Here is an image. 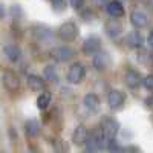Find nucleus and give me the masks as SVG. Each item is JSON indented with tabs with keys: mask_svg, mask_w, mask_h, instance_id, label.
<instances>
[{
	"mask_svg": "<svg viewBox=\"0 0 153 153\" xmlns=\"http://www.w3.org/2000/svg\"><path fill=\"white\" fill-rule=\"evenodd\" d=\"M106 135L103 132V129L101 127H98V129H94L91 133H89L87 136V141H86V149L89 153H95L98 152L100 149H103V146L106 144Z\"/></svg>",
	"mask_w": 153,
	"mask_h": 153,
	"instance_id": "1",
	"label": "nucleus"
},
{
	"mask_svg": "<svg viewBox=\"0 0 153 153\" xmlns=\"http://www.w3.org/2000/svg\"><path fill=\"white\" fill-rule=\"evenodd\" d=\"M76 35H78V28L74 22H66L63 23L58 29V38L63 42H74Z\"/></svg>",
	"mask_w": 153,
	"mask_h": 153,
	"instance_id": "2",
	"label": "nucleus"
},
{
	"mask_svg": "<svg viewBox=\"0 0 153 153\" xmlns=\"http://www.w3.org/2000/svg\"><path fill=\"white\" fill-rule=\"evenodd\" d=\"M100 127L103 129L106 138L110 139V138H113L115 135L118 133V130H120V123L115 120V118H112V117H103Z\"/></svg>",
	"mask_w": 153,
	"mask_h": 153,
	"instance_id": "3",
	"label": "nucleus"
},
{
	"mask_svg": "<svg viewBox=\"0 0 153 153\" xmlns=\"http://www.w3.org/2000/svg\"><path fill=\"white\" fill-rule=\"evenodd\" d=\"M51 58H54L55 61L58 63H63V61H69L74 58L75 52L72 48H68V46H60V48H54L51 51Z\"/></svg>",
	"mask_w": 153,
	"mask_h": 153,
	"instance_id": "4",
	"label": "nucleus"
},
{
	"mask_svg": "<svg viewBox=\"0 0 153 153\" xmlns=\"http://www.w3.org/2000/svg\"><path fill=\"white\" fill-rule=\"evenodd\" d=\"M86 75V69L81 63H74V65L69 68V72H68V81L72 83V84H78L83 81Z\"/></svg>",
	"mask_w": 153,
	"mask_h": 153,
	"instance_id": "5",
	"label": "nucleus"
},
{
	"mask_svg": "<svg viewBox=\"0 0 153 153\" xmlns=\"http://www.w3.org/2000/svg\"><path fill=\"white\" fill-rule=\"evenodd\" d=\"M32 35L42 43H49L54 38V32L51 31V28L45 26V25H35L32 28Z\"/></svg>",
	"mask_w": 153,
	"mask_h": 153,
	"instance_id": "6",
	"label": "nucleus"
},
{
	"mask_svg": "<svg viewBox=\"0 0 153 153\" xmlns=\"http://www.w3.org/2000/svg\"><path fill=\"white\" fill-rule=\"evenodd\" d=\"M100 51H101V40L97 35H89L83 43V52L86 55H92L98 54Z\"/></svg>",
	"mask_w": 153,
	"mask_h": 153,
	"instance_id": "7",
	"label": "nucleus"
},
{
	"mask_svg": "<svg viewBox=\"0 0 153 153\" xmlns=\"http://www.w3.org/2000/svg\"><path fill=\"white\" fill-rule=\"evenodd\" d=\"M3 84L9 92H16L19 89V86H20L17 74L14 71H11V69H6L5 74H3Z\"/></svg>",
	"mask_w": 153,
	"mask_h": 153,
	"instance_id": "8",
	"label": "nucleus"
},
{
	"mask_svg": "<svg viewBox=\"0 0 153 153\" xmlns=\"http://www.w3.org/2000/svg\"><path fill=\"white\" fill-rule=\"evenodd\" d=\"M124 101H126V97L121 91H110L109 95H107V103L110 106V109H120L124 106Z\"/></svg>",
	"mask_w": 153,
	"mask_h": 153,
	"instance_id": "9",
	"label": "nucleus"
},
{
	"mask_svg": "<svg viewBox=\"0 0 153 153\" xmlns=\"http://www.w3.org/2000/svg\"><path fill=\"white\" fill-rule=\"evenodd\" d=\"M92 65H94V68H95L97 71H100V72L106 71V69L109 68V65H110V55H109L107 52H98V54L94 57V60H92Z\"/></svg>",
	"mask_w": 153,
	"mask_h": 153,
	"instance_id": "10",
	"label": "nucleus"
},
{
	"mask_svg": "<svg viewBox=\"0 0 153 153\" xmlns=\"http://www.w3.org/2000/svg\"><path fill=\"white\" fill-rule=\"evenodd\" d=\"M104 29H106V34H107L110 38H117V37L123 32V26H121V23L117 20V17L107 20Z\"/></svg>",
	"mask_w": 153,
	"mask_h": 153,
	"instance_id": "11",
	"label": "nucleus"
},
{
	"mask_svg": "<svg viewBox=\"0 0 153 153\" xmlns=\"http://www.w3.org/2000/svg\"><path fill=\"white\" fill-rule=\"evenodd\" d=\"M126 83L130 89H136L139 87V84L143 83V78H141V74L135 69H129L126 72Z\"/></svg>",
	"mask_w": 153,
	"mask_h": 153,
	"instance_id": "12",
	"label": "nucleus"
},
{
	"mask_svg": "<svg viewBox=\"0 0 153 153\" xmlns=\"http://www.w3.org/2000/svg\"><path fill=\"white\" fill-rule=\"evenodd\" d=\"M130 22H132L133 26H136V28H144L146 25L149 23V19H147L146 12L139 11V9H135L130 14Z\"/></svg>",
	"mask_w": 153,
	"mask_h": 153,
	"instance_id": "13",
	"label": "nucleus"
},
{
	"mask_svg": "<svg viewBox=\"0 0 153 153\" xmlns=\"http://www.w3.org/2000/svg\"><path fill=\"white\" fill-rule=\"evenodd\" d=\"M87 136H89L87 129H86L84 126H78V127L74 130V133H72V141H74V144H76V146H83V144H86V141H87Z\"/></svg>",
	"mask_w": 153,
	"mask_h": 153,
	"instance_id": "14",
	"label": "nucleus"
},
{
	"mask_svg": "<svg viewBox=\"0 0 153 153\" xmlns=\"http://www.w3.org/2000/svg\"><path fill=\"white\" fill-rule=\"evenodd\" d=\"M106 9L112 17H123L124 16V6L121 5V2H118V0H110L106 6Z\"/></svg>",
	"mask_w": 153,
	"mask_h": 153,
	"instance_id": "15",
	"label": "nucleus"
},
{
	"mask_svg": "<svg viewBox=\"0 0 153 153\" xmlns=\"http://www.w3.org/2000/svg\"><path fill=\"white\" fill-rule=\"evenodd\" d=\"M143 43H144V38H143V35L139 34L138 31H132V32L127 34V45H129L130 48L139 49L143 46Z\"/></svg>",
	"mask_w": 153,
	"mask_h": 153,
	"instance_id": "16",
	"label": "nucleus"
},
{
	"mask_svg": "<svg viewBox=\"0 0 153 153\" xmlns=\"http://www.w3.org/2000/svg\"><path fill=\"white\" fill-rule=\"evenodd\" d=\"M84 106H86V109L89 112H92V113L98 112V109H100V98L95 94H87L84 97Z\"/></svg>",
	"mask_w": 153,
	"mask_h": 153,
	"instance_id": "17",
	"label": "nucleus"
},
{
	"mask_svg": "<svg viewBox=\"0 0 153 153\" xmlns=\"http://www.w3.org/2000/svg\"><path fill=\"white\" fill-rule=\"evenodd\" d=\"M28 86L31 91H35V92H42L45 89V81L37 75H29L28 76Z\"/></svg>",
	"mask_w": 153,
	"mask_h": 153,
	"instance_id": "18",
	"label": "nucleus"
},
{
	"mask_svg": "<svg viewBox=\"0 0 153 153\" xmlns=\"http://www.w3.org/2000/svg\"><path fill=\"white\" fill-rule=\"evenodd\" d=\"M3 52H5V55H6L11 61H19V60H20V55H22L20 49H19L17 46H14V45H6V46L3 48Z\"/></svg>",
	"mask_w": 153,
	"mask_h": 153,
	"instance_id": "19",
	"label": "nucleus"
},
{
	"mask_svg": "<svg viewBox=\"0 0 153 153\" xmlns=\"http://www.w3.org/2000/svg\"><path fill=\"white\" fill-rule=\"evenodd\" d=\"M25 132H26L28 136H37L38 132H40V124H38L37 120H28L25 123Z\"/></svg>",
	"mask_w": 153,
	"mask_h": 153,
	"instance_id": "20",
	"label": "nucleus"
},
{
	"mask_svg": "<svg viewBox=\"0 0 153 153\" xmlns=\"http://www.w3.org/2000/svg\"><path fill=\"white\" fill-rule=\"evenodd\" d=\"M51 98H52V97H51L49 92H42L40 95H38V98H37V107L45 110L49 106V103H51Z\"/></svg>",
	"mask_w": 153,
	"mask_h": 153,
	"instance_id": "21",
	"label": "nucleus"
},
{
	"mask_svg": "<svg viewBox=\"0 0 153 153\" xmlns=\"http://www.w3.org/2000/svg\"><path fill=\"white\" fill-rule=\"evenodd\" d=\"M52 150L54 153H69V146L63 139H55L52 143Z\"/></svg>",
	"mask_w": 153,
	"mask_h": 153,
	"instance_id": "22",
	"label": "nucleus"
},
{
	"mask_svg": "<svg viewBox=\"0 0 153 153\" xmlns=\"http://www.w3.org/2000/svg\"><path fill=\"white\" fill-rule=\"evenodd\" d=\"M43 75L48 81H58V72L54 66H46L43 71Z\"/></svg>",
	"mask_w": 153,
	"mask_h": 153,
	"instance_id": "23",
	"label": "nucleus"
},
{
	"mask_svg": "<svg viewBox=\"0 0 153 153\" xmlns=\"http://www.w3.org/2000/svg\"><path fill=\"white\" fill-rule=\"evenodd\" d=\"M106 146H107V150H109V153H121V152H123V150H121V146L118 144V141H115V138H110V139H107Z\"/></svg>",
	"mask_w": 153,
	"mask_h": 153,
	"instance_id": "24",
	"label": "nucleus"
},
{
	"mask_svg": "<svg viewBox=\"0 0 153 153\" xmlns=\"http://www.w3.org/2000/svg\"><path fill=\"white\" fill-rule=\"evenodd\" d=\"M51 5H52L54 11H57V12L65 11V8H66V2H65V0H51Z\"/></svg>",
	"mask_w": 153,
	"mask_h": 153,
	"instance_id": "25",
	"label": "nucleus"
},
{
	"mask_svg": "<svg viewBox=\"0 0 153 153\" xmlns=\"http://www.w3.org/2000/svg\"><path fill=\"white\" fill-rule=\"evenodd\" d=\"M81 19H83L84 22H91V20H94V19H95L94 11H92L91 8H86V9H83V12H81Z\"/></svg>",
	"mask_w": 153,
	"mask_h": 153,
	"instance_id": "26",
	"label": "nucleus"
},
{
	"mask_svg": "<svg viewBox=\"0 0 153 153\" xmlns=\"http://www.w3.org/2000/svg\"><path fill=\"white\" fill-rule=\"evenodd\" d=\"M143 83H144V87L147 89V91H152L153 92V75H147Z\"/></svg>",
	"mask_w": 153,
	"mask_h": 153,
	"instance_id": "27",
	"label": "nucleus"
},
{
	"mask_svg": "<svg viewBox=\"0 0 153 153\" xmlns=\"http://www.w3.org/2000/svg\"><path fill=\"white\" fill-rule=\"evenodd\" d=\"M11 11H12V16H14V19H17V17H22V14H23L22 6H19V5H12Z\"/></svg>",
	"mask_w": 153,
	"mask_h": 153,
	"instance_id": "28",
	"label": "nucleus"
},
{
	"mask_svg": "<svg viewBox=\"0 0 153 153\" xmlns=\"http://www.w3.org/2000/svg\"><path fill=\"white\" fill-rule=\"evenodd\" d=\"M121 153H141V150H139V147H136V146H127L126 149H123Z\"/></svg>",
	"mask_w": 153,
	"mask_h": 153,
	"instance_id": "29",
	"label": "nucleus"
},
{
	"mask_svg": "<svg viewBox=\"0 0 153 153\" xmlns=\"http://www.w3.org/2000/svg\"><path fill=\"white\" fill-rule=\"evenodd\" d=\"M69 2H71V6L74 9H81L84 5V0H69Z\"/></svg>",
	"mask_w": 153,
	"mask_h": 153,
	"instance_id": "30",
	"label": "nucleus"
},
{
	"mask_svg": "<svg viewBox=\"0 0 153 153\" xmlns=\"http://www.w3.org/2000/svg\"><path fill=\"white\" fill-rule=\"evenodd\" d=\"M92 2H94V5H95V6H98V8H103V6H107L109 0H92Z\"/></svg>",
	"mask_w": 153,
	"mask_h": 153,
	"instance_id": "31",
	"label": "nucleus"
},
{
	"mask_svg": "<svg viewBox=\"0 0 153 153\" xmlns=\"http://www.w3.org/2000/svg\"><path fill=\"white\" fill-rule=\"evenodd\" d=\"M146 106H147V107H150V109H153V97L146 98Z\"/></svg>",
	"mask_w": 153,
	"mask_h": 153,
	"instance_id": "32",
	"label": "nucleus"
},
{
	"mask_svg": "<svg viewBox=\"0 0 153 153\" xmlns=\"http://www.w3.org/2000/svg\"><path fill=\"white\" fill-rule=\"evenodd\" d=\"M147 42H149V46L153 49V29L150 31V34H149V38H147Z\"/></svg>",
	"mask_w": 153,
	"mask_h": 153,
	"instance_id": "33",
	"label": "nucleus"
},
{
	"mask_svg": "<svg viewBox=\"0 0 153 153\" xmlns=\"http://www.w3.org/2000/svg\"><path fill=\"white\" fill-rule=\"evenodd\" d=\"M5 14H6V11H5V6L0 3V20H2L3 17H5Z\"/></svg>",
	"mask_w": 153,
	"mask_h": 153,
	"instance_id": "34",
	"label": "nucleus"
},
{
	"mask_svg": "<svg viewBox=\"0 0 153 153\" xmlns=\"http://www.w3.org/2000/svg\"><path fill=\"white\" fill-rule=\"evenodd\" d=\"M0 153H5V152H0Z\"/></svg>",
	"mask_w": 153,
	"mask_h": 153,
	"instance_id": "35",
	"label": "nucleus"
}]
</instances>
